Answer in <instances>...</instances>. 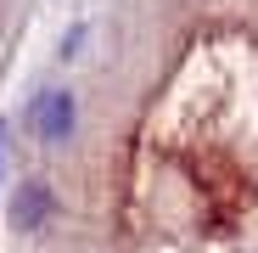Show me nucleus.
<instances>
[{
  "label": "nucleus",
  "instance_id": "obj_1",
  "mask_svg": "<svg viewBox=\"0 0 258 253\" xmlns=\"http://www.w3.org/2000/svg\"><path fill=\"white\" fill-rule=\"evenodd\" d=\"M73 118H79L73 90H39V96L28 102V130H34L39 146H62V141L73 135Z\"/></svg>",
  "mask_w": 258,
  "mask_h": 253
},
{
  "label": "nucleus",
  "instance_id": "obj_2",
  "mask_svg": "<svg viewBox=\"0 0 258 253\" xmlns=\"http://www.w3.org/2000/svg\"><path fill=\"white\" fill-rule=\"evenodd\" d=\"M56 214V191L45 180H17V197H12V225L17 231H45Z\"/></svg>",
  "mask_w": 258,
  "mask_h": 253
},
{
  "label": "nucleus",
  "instance_id": "obj_3",
  "mask_svg": "<svg viewBox=\"0 0 258 253\" xmlns=\"http://www.w3.org/2000/svg\"><path fill=\"white\" fill-rule=\"evenodd\" d=\"M0 158H6V124H0Z\"/></svg>",
  "mask_w": 258,
  "mask_h": 253
}]
</instances>
